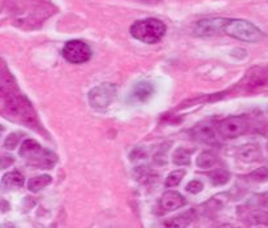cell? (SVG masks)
Returning a JSON list of instances; mask_svg holds the SVG:
<instances>
[{"label": "cell", "mask_w": 268, "mask_h": 228, "mask_svg": "<svg viewBox=\"0 0 268 228\" xmlns=\"http://www.w3.org/2000/svg\"><path fill=\"white\" fill-rule=\"evenodd\" d=\"M0 100L7 115L13 119L25 123L26 126H37L38 120L32 104L23 94L17 90L16 82L12 76H6L0 82Z\"/></svg>", "instance_id": "1"}, {"label": "cell", "mask_w": 268, "mask_h": 228, "mask_svg": "<svg viewBox=\"0 0 268 228\" xmlns=\"http://www.w3.org/2000/svg\"><path fill=\"white\" fill-rule=\"evenodd\" d=\"M19 154L35 168H52L58 161L52 151L42 148L34 140H25L20 146Z\"/></svg>", "instance_id": "2"}, {"label": "cell", "mask_w": 268, "mask_h": 228, "mask_svg": "<svg viewBox=\"0 0 268 228\" xmlns=\"http://www.w3.org/2000/svg\"><path fill=\"white\" fill-rule=\"evenodd\" d=\"M166 25L158 19L140 20L130 26L131 37L147 45L159 42L166 36Z\"/></svg>", "instance_id": "3"}, {"label": "cell", "mask_w": 268, "mask_h": 228, "mask_svg": "<svg viewBox=\"0 0 268 228\" xmlns=\"http://www.w3.org/2000/svg\"><path fill=\"white\" fill-rule=\"evenodd\" d=\"M224 34L233 37V38L242 41L247 43H256L260 42L264 38V34L259 28H256L254 24L246 20H236L228 19Z\"/></svg>", "instance_id": "4"}, {"label": "cell", "mask_w": 268, "mask_h": 228, "mask_svg": "<svg viewBox=\"0 0 268 228\" xmlns=\"http://www.w3.org/2000/svg\"><path fill=\"white\" fill-rule=\"evenodd\" d=\"M116 95H117V86L111 82H105L91 89L87 98L90 106L102 111L111 106L112 102L116 99Z\"/></svg>", "instance_id": "5"}, {"label": "cell", "mask_w": 268, "mask_h": 228, "mask_svg": "<svg viewBox=\"0 0 268 228\" xmlns=\"http://www.w3.org/2000/svg\"><path fill=\"white\" fill-rule=\"evenodd\" d=\"M61 54H63L65 60L69 61V63L82 64V63H86L91 59L93 51L86 42L74 39V41H69V42L65 43Z\"/></svg>", "instance_id": "6"}, {"label": "cell", "mask_w": 268, "mask_h": 228, "mask_svg": "<svg viewBox=\"0 0 268 228\" xmlns=\"http://www.w3.org/2000/svg\"><path fill=\"white\" fill-rule=\"evenodd\" d=\"M249 124L243 116H229L217 124V132L224 138H237L247 131Z\"/></svg>", "instance_id": "7"}, {"label": "cell", "mask_w": 268, "mask_h": 228, "mask_svg": "<svg viewBox=\"0 0 268 228\" xmlns=\"http://www.w3.org/2000/svg\"><path fill=\"white\" fill-rule=\"evenodd\" d=\"M228 19L223 17H211V19H204L198 21L194 25V36L197 37H212L224 34V29L227 25Z\"/></svg>", "instance_id": "8"}, {"label": "cell", "mask_w": 268, "mask_h": 228, "mask_svg": "<svg viewBox=\"0 0 268 228\" xmlns=\"http://www.w3.org/2000/svg\"><path fill=\"white\" fill-rule=\"evenodd\" d=\"M249 91H260L268 89V67H254L246 72L243 78Z\"/></svg>", "instance_id": "9"}, {"label": "cell", "mask_w": 268, "mask_h": 228, "mask_svg": "<svg viewBox=\"0 0 268 228\" xmlns=\"http://www.w3.org/2000/svg\"><path fill=\"white\" fill-rule=\"evenodd\" d=\"M185 198L180 194L179 192H175V190H169L166 192L160 198L159 206L160 209L163 211H173V210H177L180 207L185 205Z\"/></svg>", "instance_id": "10"}, {"label": "cell", "mask_w": 268, "mask_h": 228, "mask_svg": "<svg viewBox=\"0 0 268 228\" xmlns=\"http://www.w3.org/2000/svg\"><path fill=\"white\" fill-rule=\"evenodd\" d=\"M154 90H155V89H154L153 84H150V82H147V81L138 82V84L133 87L130 96H129V100L137 103L147 102V100L153 96Z\"/></svg>", "instance_id": "11"}, {"label": "cell", "mask_w": 268, "mask_h": 228, "mask_svg": "<svg viewBox=\"0 0 268 228\" xmlns=\"http://www.w3.org/2000/svg\"><path fill=\"white\" fill-rule=\"evenodd\" d=\"M24 176L19 171H11L4 175L0 180V189L3 192H10V190L19 189L24 185Z\"/></svg>", "instance_id": "12"}, {"label": "cell", "mask_w": 268, "mask_h": 228, "mask_svg": "<svg viewBox=\"0 0 268 228\" xmlns=\"http://www.w3.org/2000/svg\"><path fill=\"white\" fill-rule=\"evenodd\" d=\"M193 137L204 144H215L216 142V132L210 124H198L193 129Z\"/></svg>", "instance_id": "13"}, {"label": "cell", "mask_w": 268, "mask_h": 228, "mask_svg": "<svg viewBox=\"0 0 268 228\" xmlns=\"http://www.w3.org/2000/svg\"><path fill=\"white\" fill-rule=\"evenodd\" d=\"M238 158L245 163H254V162H258L259 159H262V151L255 144L245 145L243 148L239 149Z\"/></svg>", "instance_id": "14"}, {"label": "cell", "mask_w": 268, "mask_h": 228, "mask_svg": "<svg viewBox=\"0 0 268 228\" xmlns=\"http://www.w3.org/2000/svg\"><path fill=\"white\" fill-rule=\"evenodd\" d=\"M217 162V157L214 151L206 150L202 151L201 154L197 157V166L202 170H207V168L214 167Z\"/></svg>", "instance_id": "15"}, {"label": "cell", "mask_w": 268, "mask_h": 228, "mask_svg": "<svg viewBox=\"0 0 268 228\" xmlns=\"http://www.w3.org/2000/svg\"><path fill=\"white\" fill-rule=\"evenodd\" d=\"M52 183V177L50 175H41V176H35L30 179L28 183V189L33 193H37L39 190L45 189L46 186Z\"/></svg>", "instance_id": "16"}, {"label": "cell", "mask_w": 268, "mask_h": 228, "mask_svg": "<svg viewBox=\"0 0 268 228\" xmlns=\"http://www.w3.org/2000/svg\"><path fill=\"white\" fill-rule=\"evenodd\" d=\"M190 157H192V151L180 148L176 150L175 155H173V162L177 166H189L190 164Z\"/></svg>", "instance_id": "17"}, {"label": "cell", "mask_w": 268, "mask_h": 228, "mask_svg": "<svg viewBox=\"0 0 268 228\" xmlns=\"http://www.w3.org/2000/svg\"><path fill=\"white\" fill-rule=\"evenodd\" d=\"M210 179L214 185H224V184H227L229 181L230 174L228 171L223 170V168H219V170L211 172Z\"/></svg>", "instance_id": "18"}, {"label": "cell", "mask_w": 268, "mask_h": 228, "mask_svg": "<svg viewBox=\"0 0 268 228\" xmlns=\"http://www.w3.org/2000/svg\"><path fill=\"white\" fill-rule=\"evenodd\" d=\"M184 176H185V171H184V170L173 171V172H171V174H169L168 176H167L166 186L171 188V186L179 185V184L181 183L182 179H184Z\"/></svg>", "instance_id": "19"}, {"label": "cell", "mask_w": 268, "mask_h": 228, "mask_svg": "<svg viewBox=\"0 0 268 228\" xmlns=\"http://www.w3.org/2000/svg\"><path fill=\"white\" fill-rule=\"evenodd\" d=\"M250 179L256 183H264L268 180V168L267 167H259L258 170L252 171L250 174Z\"/></svg>", "instance_id": "20"}, {"label": "cell", "mask_w": 268, "mask_h": 228, "mask_svg": "<svg viewBox=\"0 0 268 228\" xmlns=\"http://www.w3.org/2000/svg\"><path fill=\"white\" fill-rule=\"evenodd\" d=\"M21 137H23V135H21V133H12V135L8 136V137L6 138V142H4V146H6V149L13 150V149L16 148L17 145H19Z\"/></svg>", "instance_id": "21"}, {"label": "cell", "mask_w": 268, "mask_h": 228, "mask_svg": "<svg viewBox=\"0 0 268 228\" xmlns=\"http://www.w3.org/2000/svg\"><path fill=\"white\" fill-rule=\"evenodd\" d=\"M186 190H188L189 193H192V194H197V193L203 190V184L199 180H192L186 185Z\"/></svg>", "instance_id": "22"}]
</instances>
